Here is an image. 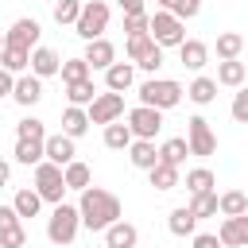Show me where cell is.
I'll return each instance as SVG.
<instances>
[{"label": "cell", "instance_id": "cell-1", "mask_svg": "<svg viewBox=\"0 0 248 248\" xmlns=\"http://www.w3.org/2000/svg\"><path fill=\"white\" fill-rule=\"evenodd\" d=\"M78 213H81V225H85V229L105 232L112 221H120V198H116L112 190L85 186L81 198H78Z\"/></svg>", "mask_w": 248, "mask_h": 248}, {"label": "cell", "instance_id": "cell-2", "mask_svg": "<svg viewBox=\"0 0 248 248\" xmlns=\"http://www.w3.org/2000/svg\"><path fill=\"white\" fill-rule=\"evenodd\" d=\"M78 229H81V213H78V205H70V202H58L54 209H50V221H46V236H50V244H70L74 236H78Z\"/></svg>", "mask_w": 248, "mask_h": 248}, {"label": "cell", "instance_id": "cell-3", "mask_svg": "<svg viewBox=\"0 0 248 248\" xmlns=\"http://www.w3.org/2000/svg\"><path fill=\"white\" fill-rule=\"evenodd\" d=\"M182 85L178 81H170V78H147L143 85H140V105H151V108H174L178 101H182Z\"/></svg>", "mask_w": 248, "mask_h": 248}, {"label": "cell", "instance_id": "cell-4", "mask_svg": "<svg viewBox=\"0 0 248 248\" xmlns=\"http://www.w3.org/2000/svg\"><path fill=\"white\" fill-rule=\"evenodd\" d=\"M108 4L105 0H85L81 4V16H78V23H74V31L85 39V43H93V39H101L105 35V27H108Z\"/></svg>", "mask_w": 248, "mask_h": 248}, {"label": "cell", "instance_id": "cell-5", "mask_svg": "<svg viewBox=\"0 0 248 248\" xmlns=\"http://www.w3.org/2000/svg\"><path fill=\"white\" fill-rule=\"evenodd\" d=\"M35 190L43 194V202H62V194L70 190L66 186V174H62V167L58 163H50V159H43L39 167H35Z\"/></svg>", "mask_w": 248, "mask_h": 248}, {"label": "cell", "instance_id": "cell-6", "mask_svg": "<svg viewBox=\"0 0 248 248\" xmlns=\"http://www.w3.org/2000/svg\"><path fill=\"white\" fill-rule=\"evenodd\" d=\"M151 39L159 43V46H182V39H186V31H182V19L174 16V12H155L151 16Z\"/></svg>", "mask_w": 248, "mask_h": 248}, {"label": "cell", "instance_id": "cell-7", "mask_svg": "<svg viewBox=\"0 0 248 248\" xmlns=\"http://www.w3.org/2000/svg\"><path fill=\"white\" fill-rule=\"evenodd\" d=\"M128 128L136 140H155L159 128H163V108H151V105H136L128 112Z\"/></svg>", "mask_w": 248, "mask_h": 248}, {"label": "cell", "instance_id": "cell-8", "mask_svg": "<svg viewBox=\"0 0 248 248\" xmlns=\"http://www.w3.org/2000/svg\"><path fill=\"white\" fill-rule=\"evenodd\" d=\"M186 143H190V155H202V159L217 151V136H213L205 116H190L186 120Z\"/></svg>", "mask_w": 248, "mask_h": 248}, {"label": "cell", "instance_id": "cell-9", "mask_svg": "<svg viewBox=\"0 0 248 248\" xmlns=\"http://www.w3.org/2000/svg\"><path fill=\"white\" fill-rule=\"evenodd\" d=\"M0 248H27L23 217L16 213V205H0Z\"/></svg>", "mask_w": 248, "mask_h": 248}, {"label": "cell", "instance_id": "cell-10", "mask_svg": "<svg viewBox=\"0 0 248 248\" xmlns=\"http://www.w3.org/2000/svg\"><path fill=\"white\" fill-rule=\"evenodd\" d=\"M124 116V93H97V101L89 105V124H112Z\"/></svg>", "mask_w": 248, "mask_h": 248}, {"label": "cell", "instance_id": "cell-11", "mask_svg": "<svg viewBox=\"0 0 248 248\" xmlns=\"http://www.w3.org/2000/svg\"><path fill=\"white\" fill-rule=\"evenodd\" d=\"M221 244L225 248H248V213H236V217H225L221 229H217Z\"/></svg>", "mask_w": 248, "mask_h": 248}, {"label": "cell", "instance_id": "cell-12", "mask_svg": "<svg viewBox=\"0 0 248 248\" xmlns=\"http://www.w3.org/2000/svg\"><path fill=\"white\" fill-rule=\"evenodd\" d=\"M39 35H43V27H39V19H16L12 23V31H8V43L12 46H27V50H35L39 46Z\"/></svg>", "mask_w": 248, "mask_h": 248}, {"label": "cell", "instance_id": "cell-13", "mask_svg": "<svg viewBox=\"0 0 248 248\" xmlns=\"http://www.w3.org/2000/svg\"><path fill=\"white\" fill-rule=\"evenodd\" d=\"M85 62H89V70H108L112 62H116V46L101 35V39H93V43H85V54H81Z\"/></svg>", "mask_w": 248, "mask_h": 248}, {"label": "cell", "instance_id": "cell-14", "mask_svg": "<svg viewBox=\"0 0 248 248\" xmlns=\"http://www.w3.org/2000/svg\"><path fill=\"white\" fill-rule=\"evenodd\" d=\"M12 97H16V105H23V108L39 105V97H43V78H39V74H23V78H16Z\"/></svg>", "mask_w": 248, "mask_h": 248}, {"label": "cell", "instance_id": "cell-15", "mask_svg": "<svg viewBox=\"0 0 248 248\" xmlns=\"http://www.w3.org/2000/svg\"><path fill=\"white\" fill-rule=\"evenodd\" d=\"M136 240H140V232H136V225L124 221V217L105 229V248H136Z\"/></svg>", "mask_w": 248, "mask_h": 248}, {"label": "cell", "instance_id": "cell-16", "mask_svg": "<svg viewBox=\"0 0 248 248\" xmlns=\"http://www.w3.org/2000/svg\"><path fill=\"white\" fill-rule=\"evenodd\" d=\"M74 136H66V132H58V136H46V159L50 163H58V167H66V163H74Z\"/></svg>", "mask_w": 248, "mask_h": 248}, {"label": "cell", "instance_id": "cell-17", "mask_svg": "<svg viewBox=\"0 0 248 248\" xmlns=\"http://www.w3.org/2000/svg\"><path fill=\"white\" fill-rule=\"evenodd\" d=\"M178 58H182V66H186V70H202V66L209 62V46H205L202 39H182Z\"/></svg>", "mask_w": 248, "mask_h": 248}, {"label": "cell", "instance_id": "cell-18", "mask_svg": "<svg viewBox=\"0 0 248 248\" xmlns=\"http://www.w3.org/2000/svg\"><path fill=\"white\" fill-rule=\"evenodd\" d=\"M128 159H132V167H140V170H151V167L159 163V147H155V140H132V147H128Z\"/></svg>", "mask_w": 248, "mask_h": 248}, {"label": "cell", "instance_id": "cell-19", "mask_svg": "<svg viewBox=\"0 0 248 248\" xmlns=\"http://www.w3.org/2000/svg\"><path fill=\"white\" fill-rule=\"evenodd\" d=\"M58 70H62V58H58L50 46H35V50H31V74L50 78V74H58Z\"/></svg>", "mask_w": 248, "mask_h": 248}, {"label": "cell", "instance_id": "cell-20", "mask_svg": "<svg viewBox=\"0 0 248 248\" xmlns=\"http://www.w3.org/2000/svg\"><path fill=\"white\" fill-rule=\"evenodd\" d=\"M132 81H136V66H132V62H112V66L105 70V85H108L112 93H124Z\"/></svg>", "mask_w": 248, "mask_h": 248}, {"label": "cell", "instance_id": "cell-21", "mask_svg": "<svg viewBox=\"0 0 248 248\" xmlns=\"http://www.w3.org/2000/svg\"><path fill=\"white\" fill-rule=\"evenodd\" d=\"M132 128L124 124V120H112V124H105V147H112V151H128L132 147Z\"/></svg>", "mask_w": 248, "mask_h": 248}, {"label": "cell", "instance_id": "cell-22", "mask_svg": "<svg viewBox=\"0 0 248 248\" xmlns=\"http://www.w3.org/2000/svg\"><path fill=\"white\" fill-rule=\"evenodd\" d=\"M16 159L27 167H39L46 159V140H16Z\"/></svg>", "mask_w": 248, "mask_h": 248}, {"label": "cell", "instance_id": "cell-23", "mask_svg": "<svg viewBox=\"0 0 248 248\" xmlns=\"http://www.w3.org/2000/svg\"><path fill=\"white\" fill-rule=\"evenodd\" d=\"M167 229H170L174 236H194V229H198V217H194V209H190V205H178V209H170V221H167Z\"/></svg>", "mask_w": 248, "mask_h": 248}, {"label": "cell", "instance_id": "cell-24", "mask_svg": "<svg viewBox=\"0 0 248 248\" xmlns=\"http://www.w3.org/2000/svg\"><path fill=\"white\" fill-rule=\"evenodd\" d=\"M0 66H4V70H12V74H23V70L31 66V50H27V46H12V43H8V46L0 50Z\"/></svg>", "mask_w": 248, "mask_h": 248}, {"label": "cell", "instance_id": "cell-25", "mask_svg": "<svg viewBox=\"0 0 248 248\" xmlns=\"http://www.w3.org/2000/svg\"><path fill=\"white\" fill-rule=\"evenodd\" d=\"M85 128H89V112H85L81 105H70V108L62 112V132L78 140V136H85Z\"/></svg>", "mask_w": 248, "mask_h": 248}, {"label": "cell", "instance_id": "cell-26", "mask_svg": "<svg viewBox=\"0 0 248 248\" xmlns=\"http://www.w3.org/2000/svg\"><path fill=\"white\" fill-rule=\"evenodd\" d=\"M147 178H151V186H155V190H174V186H178V167L159 159V163L147 170Z\"/></svg>", "mask_w": 248, "mask_h": 248}, {"label": "cell", "instance_id": "cell-27", "mask_svg": "<svg viewBox=\"0 0 248 248\" xmlns=\"http://www.w3.org/2000/svg\"><path fill=\"white\" fill-rule=\"evenodd\" d=\"M240 50H244V35H240V31H221V35H217V58H221V62L240 58Z\"/></svg>", "mask_w": 248, "mask_h": 248}, {"label": "cell", "instance_id": "cell-28", "mask_svg": "<svg viewBox=\"0 0 248 248\" xmlns=\"http://www.w3.org/2000/svg\"><path fill=\"white\" fill-rule=\"evenodd\" d=\"M213 186H217V178H213L209 167H194V170H186V190H190V198H194V194H209Z\"/></svg>", "mask_w": 248, "mask_h": 248}, {"label": "cell", "instance_id": "cell-29", "mask_svg": "<svg viewBox=\"0 0 248 248\" xmlns=\"http://www.w3.org/2000/svg\"><path fill=\"white\" fill-rule=\"evenodd\" d=\"M244 62H236V58H229V62H217V85H244Z\"/></svg>", "mask_w": 248, "mask_h": 248}, {"label": "cell", "instance_id": "cell-30", "mask_svg": "<svg viewBox=\"0 0 248 248\" xmlns=\"http://www.w3.org/2000/svg\"><path fill=\"white\" fill-rule=\"evenodd\" d=\"M186 97H190L194 105H209V101L217 97V78H194L190 89H186Z\"/></svg>", "mask_w": 248, "mask_h": 248}, {"label": "cell", "instance_id": "cell-31", "mask_svg": "<svg viewBox=\"0 0 248 248\" xmlns=\"http://www.w3.org/2000/svg\"><path fill=\"white\" fill-rule=\"evenodd\" d=\"M190 209H194L198 221H202V217H217V213H221V198H217V190H209V194H194V198H190Z\"/></svg>", "mask_w": 248, "mask_h": 248}, {"label": "cell", "instance_id": "cell-32", "mask_svg": "<svg viewBox=\"0 0 248 248\" xmlns=\"http://www.w3.org/2000/svg\"><path fill=\"white\" fill-rule=\"evenodd\" d=\"M62 174H66V186H70V190H78V194L93 182L89 167H85V163H78V159H74V163H66V167H62Z\"/></svg>", "mask_w": 248, "mask_h": 248}, {"label": "cell", "instance_id": "cell-33", "mask_svg": "<svg viewBox=\"0 0 248 248\" xmlns=\"http://www.w3.org/2000/svg\"><path fill=\"white\" fill-rule=\"evenodd\" d=\"M186 155H190V143H186V136H174V140H167V143L159 147V159H163V163H174V167H178Z\"/></svg>", "mask_w": 248, "mask_h": 248}, {"label": "cell", "instance_id": "cell-34", "mask_svg": "<svg viewBox=\"0 0 248 248\" xmlns=\"http://www.w3.org/2000/svg\"><path fill=\"white\" fill-rule=\"evenodd\" d=\"M12 205H16V213H19V217H35V213H39V205H43V194L27 186V190H19V194H16V202H12Z\"/></svg>", "mask_w": 248, "mask_h": 248}, {"label": "cell", "instance_id": "cell-35", "mask_svg": "<svg viewBox=\"0 0 248 248\" xmlns=\"http://www.w3.org/2000/svg\"><path fill=\"white\" fill-rule=\"evenodd\" d=\"M66 97H70V105H93L97 101V85L85 78V81H74V85H66Z\"/></svg>", "mask_w": 248, "mask_h": 248}, {"label": "cell", "instance_id": "cell-36", "mask_svg": "<svg viewBox=\"0 0 248 248\" xmlns=\"http://www.w3.org/2000/svg\"><path fill=\"white\" fill-rule=\"evenodd\" d=\"M221 213H225V217L248 213V194H244V190H225V194H221Z\"/></svg>", "mask_w": 248, "mask_h": 248}, {"label": "cell", "instance_id": "cell-37", "mask_svg": "<svg viewBox=\"0 0 248 248\" xmlns=\"http://www.w3.org/2000/svg\"><path fill=\"white\" fill-rule=\"evenodd\" d=\"M58 74H62V81H66V85L85 81V78H89V62H85V58H70V62H62V70H58Z\"/></svg>", "mask_w": 248, "mask_h": 248}, {"label": "cell", "instance_id": "cell-38", "mask_svg": "<svg viewBox=\"0 0 248 248\" xmlns=\"http://www.w3.org/2000/svg\"><path fill=\"white\" fill-rule=\"evenodd\" d=\"M81 16V0H58L54 4V23H78Z\"/></svg>", "mask_w": 248, "mask_h": 248}, {"label": "cell", "instance_id": "cell-39", "mask_svg": "<svg viewBox=\"0 0 248 248\" xmlns=\"http://www.w3.org/2000/svg\"><path fill=\"white\" fill-rule=\"evenodd\" d=\"M151 46H155L151 31H147V35H128V58H132V62H140V58H143Z\"/></svg>", "mask_w": 248, "mask_h": 248}, {"label": "cell", "instance_id": "cell-40", "mask_svg": "<svg viewBox=\"0 0 248 248\" xmlns=\"http://www.w3.org/2000/svg\"><path fill=\"white\" fill-rule=\"evenodd\" d=\"M16 136H19V140H46V128H43V120L27 116V120L16 124Z\"/></svg>", "mask_w": 248, "mask_h": 248}, {"label": "cell", "instance_id": "cell-41", "mask_svg": "<svg viewBox=\"0 0 248 248\" xmlns=\"http://www.w3.org/2000/svg\"><path fill=\"white\" fill-rule=\"evenodd\" d=\"M147 31H151V16H147V12L124 16V35H147Z\"/></svg>", "mask_w": 248, "mask_h": 248}, {"label": "cell", "instance_id": "cell-42", "mask_svg": "<svg viewBox=\"0 0 248 248\" xmlns=\"http://www.w3.org/2000/svg\"><path fill=\"white\" fill-rule=\"evenodd\" d=\"M136 66H140V70H147V74H155V70L163 66V46L155 43V46H151V50H147V54H143V58H140Z\"/></svg>", "mask_w": 248, "mask_h": 248}, {"label": "cell", "instance_id": "cell-43", "mask_svg": "<svg viewBox=\"0 0 248 248\" xmlns=\"http://www.w3.org/2000/svg\"><path fill=\"white\" fill-rule=\"evenodd\" d=\"M232 120L248 124V89H240V93L232 97Z\"/></svg>", "mask_w": 248, "mask_h": 248}, {"label": "cell", "instance_id": "cell-44", "mask_svg": "<svg viewBox=\"0 0 248 248\" xmlns=\"http://www.w3.org/2000/svg\"><path fill=\"white\" fill-rule=\"evenodd\" d=\"M198 12H202V0H178V4H174V16H178V19H194Z\"/></svg>", "mask_w": 248, "mask_h": 248}, {"label": "cell", "instance_id": "cell-45", "mask_svg": "<svg viewBox=\"0 0 248 248\" xmlns=\"http://www.w3.org/2000/svg\"><path fill=\"white\" fill-rule=\"evenodd\" d=\"M194 248H221V236H213V232H198V236H194Z\"/></svg>", "mask_w": 248, "mask_h": 248}, {"label": "cell", "instance_id": "cell-46", "mask_svg": "<svg viewBox=\"0 0 248 248\" xmlns=\"http://www.w3.org/2000/svg\"><path fill=\"white\" fill-rule=\"evenodd\" d=\"M12 89H16V78H12V70L0 66V97H12Z\"/></svg>", "mask_w": 248, "mask_h": 248}, {"label": "cell", "instance_id": "cell-47", "mask_svg": "<svg viewBox=\"0 0 248 248\" xmlns=\"http://www.w3.org/2000/svg\"><path fill=\"white\" fill-rule=\"evenodd\" d=\"M120 8H124V16H136V12H143V0H120Z\"/></svg>", "mask_w": 248, "mask_h": 248}, {"label": "cell", "instance_id": "cell-48", "mask_svg": "<svg viewBox=\"0 0 248 248\" xmlns=\"http://www.w3.org/2000/svg\"><path fill=\"white\" fill-rule=\"evenodd\" d=\"M8 178H12V167L0 159V186H8Z\"/></svg>", "mask_w": 248, "mask_h": 248}, {"label": "cell", "instance_id": "cell-49", "mask_svg": "<svg viewBox=\"0 0 248 248\" xmlns=\"http://www.w3.org/2000/svg\"><path fill=\"white\" fill-rule=\"evenodd\" d=\"M159 4H163L167 12H174V4H178V0H159Z\"/></svg>", "mask_w": 248, "mask_h": 248}, {"label": "cell", "instance_id": "cell-50", "mask_svg": "<svg viewBox=\"0 0 248 248\" xmlns=\"http://www.w3.org/2000/svg\"><path fill=\"white\" fill-rule=\"evenodd\" d=\"M4 46H8V35H0V50H4Z\"/></svg>", "mask_w": 248, "mask_h": 248}]
</instances>
